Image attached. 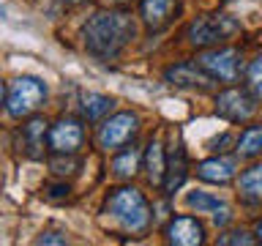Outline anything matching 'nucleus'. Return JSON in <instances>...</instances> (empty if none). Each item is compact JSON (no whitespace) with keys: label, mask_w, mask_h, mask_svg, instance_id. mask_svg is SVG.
Returning a JSON list of instances; mask_svg holds the SVG:
<instances>
[{"label":"nucleus","mask_w":262,"mask_h":246,"mask_svg":"<svg viewBox=\"0 0 262 246\" xmlns=\"http://www.w3.org/2000/svg\"><path fill=\"white\" fill-rule=\"evenodd\" d=\"M137 36V22L126 11H96L82 28L85 49L98 60H115Z\"/></svg>","instance_id":"f257e3e1"},{"label":"nucleus","mask_w":262,"mask_h":246,"mask_svg":"<svg viewBox=\"0 0 262 246\" xmlns=\"http://www.w3.org/2000/svg\"><path fill=\"white\" fill-rule=\"evenodd\" d=\"M104 211L126 230V233H145L153 221L150 205H147L145 194L134 186H120L112 189L104 202Z\"/></svg>","instance_id":"f03ea898"},{"label":"nucleus","mask_w":262,"mask_h":246,"mask_svg":"<svg viewBox=\"0 0 262 246\" xmlns=\"http://www.w3.org/2000/svg\"><path fill=\"white\" fill-rule=\"evenodd\" d=\"M44 98H47V85L38 77H16L8 82L3 104L8 118L22 120V118H30L44 104Z\"/></svg>","instance_id":"7ed1b4c3"},{"label":"nucleus","mask_w":262,"mask_h":246,"mask_svg":"<svg viewBox=\"0 0 262 246\" xmlns=\"http://www.w3.org/2000/svg\"><path fill=\"white\" fill-rule=\"evenodd\" d=\"M237 30H241V22H235L229 14H208L188 25L186 38L191 47H213L219 41L232 38Z\"/></svg>","instance_id":"20e7f679"},{"label":"nucleus","mask_w":262,"mask_h":246,"mask_svg":"<svg viewBox=\"0 0 262 246\" xmlns=\"http://www.w3.org/2000/svg\"><path fill=\"white\" fill-rule=\"evenodd\" d=\"M196 63H200L213 79L227 82V85L237 82L243 74V55H241V49H235V47L205 49L202 55H196Z\"/></svg>","instance_id":"39448f33"},{"label":"nucleus","mask_w":262,"mask_h":246,"mask_svg":"<svg viewBox=\"0 0 262 246\" xmlns=\"http://www.w3.org/2000/svg\"><path fill=\"white\" fill-rule=\"evenodd\" d=\"M139 131V118L137 112H115L110 120L101 123V129H98V148L101 151H120V148H126L134 134Z\"/></svg>","instance_id":"423d86ee"},{"label":"nucleus","mask_w":262,"mask_h":246,"mask_svg":"<svg viewBox=\"0 0 262 246\" xmlns=\"http://www.w3.org/2000/svg\"><path fill=\"white\" fill-rule=\"evenodd\" d=\"M216 112L229 123H243L257 112V98L249 93V88H227L216 96Z\"/></svg>","instance_id":"0eeeda50"},{"label":"nucleus","mask_w":262,"mask_h":246,"mask_svg":"<svg viewBox=\"0 0 262 246\" xmlns=\"http://www.w3.org/2000/svg\"><path fill=\"white\" fill-rule=\"evenodd\" d=\"M85 142V126L77 118H60L49 126V151L57 156H74Z\"/></svg>","instance_id":"6e6552de"},{"label":"nucleus","mask_w":262,"mask_h":246,"mask_svg":"<svg viewBox=\"0 0 262 246\" xmlns=\"http://www.w3.org/2000/svg\"><path fill=\"white\" fill-rule=\"evenodd\" d=\"M164 79L172 88H183V90H210L219 85V79H213L200 63H175L164 71Z\"/></svg>","instance_id":"1a4fd4ad"},{"label":"nucleus","mask_w":262,"mask_h":246,"mask_svg":"<svg viewBox=\"0 0 262 246\" xmlns=\"http://www.w3.org/2000/svg\"><path fill=\"white\" fill-rule=\"evenodd\" d=\"M164 235H167L169 243L175 246H200L205 243V227L200 219L194 216H175L164 227Z\"/></svg>","instance_id":"9d476101"},{"label":"nucleus","mask_w":262,"mask_h":246,"mask_svg":"<svg viewBox=\"0 0 262 246\" xmlns=\"http://www.w3.org/2000/svg\"><path fill=\"white\" fill-rule=\"evenodd\" d=\"M237 172V161L235 159H224V156H213V159L200 161L196 167V178L202 183H213V186H227Z\"/></svg>","instance_id":"9b49d317"},{"label":"nucleus","mask_w":262,"mask_h":246,"mask_svg":"<svg viewBox=\"0 0 262 246\" xmlns=\"http://www.w3.org/2000/svg\"><path fill=\"white\" fill-rule=\"evenodd\" d=\"M175 14H178V0H142L139 3V16H142L147 30L167 28Z\"/></svg>","instance_id":"f8f14e48"},{"label":"nucleus","mask_w":262,"mask_h":246,"mask_svg":"<svg viewBox=\"0 0 262 246\" xmlns=\"http://www.w3.org/2000/svg\"><path fill=\"white\" fill-rule=\"evenodd\" d=\"M44 148H49V129L44 118H30L28 126H22V151L28 159H41Z\"/></svg>","instance_id":"ddd939ff"},{"label":"nucleus","mask_w":262,"mask_h":246,"mask_svg":"<svg viewBox=\"0 0 262 246\" xmlns=\"http://www.w3.org/2000/svg\"><path fill=\"white\" fill-rule=\"evenodd\" d=\"M188 178V161H186V151L183 145H180V139L175 145H172L169 151V159H167V180H164V192L167 194H175L180 186H183V180Z\"/></svg>","instance_id":"4468645a"},{"label":"nucleus","mask_w":262,"mask_h":246,"mask_svg":"<svg viewBox=\"0 0 262 246\" xmlns=\"http://www.w3.org/2000/svg\"><path fill=\"white\" fill-rule=\"evenodd\" d=\"M145 175L150 186H164L167 180V153H164L161 139H150L145 151Z\"/></svg>","instance_id":"2eb2a0df"},{"label":"nucleus","mask_w":262,"mask_h":246,"mask_svg":"<svg viewBox=\"0 0 262 246\" xmlns=\"http://www.w3.org/2000/svg\"><path fill=\"white\" fill-rule=\"evenodd\" d=\"M115 107V101L110 96L104 93H85L79 98V110H82V118H85L88 123H96L101 120L104 115H110V110Z\"/></svg>","instance_id":"dca6fc26"},{"label":"nucleus","mask_w":262,"mask_h":246,"mask_svg":"<svg viewBox=\"0 0 262 246\" xmlns=\"http://www.w3.org/2000/svg\"><path fill=\"white\" fill-rule=\"evenodd\" d=\"M235 153L241 159H254V156L262 153V123L246 126L241 131V137L235 139Z\"/></svg>","instance_id":"f3484780"},{"label":"nucleus","mask_w":262,"mask_h":246,"mask_svg":"<svg viewBox=\"0 0 262 246\" xmlns=\"http://www.w3.org/2000/svg\"><path fill=\"white\" fill-rule=\"evenodd\" d=\"M139 159H142V153H139L134 145H131V148H120V153L112 159V175L118 180L134 178L137 170H139Z\"/></svg>","instance_id":"a211bd4d"},{"label":"nucleus","mask_w":262,"mask_h":246,"mask_svg":"<svg viewBox=\"0 0 262 246\" xmlns=\"http://www.w3.org/2000/svg\"><path fill=\"white\" fill-rule=\"evenodd\" d=\"M237 189H241V197L251 202L262 200V164H254V167L243 170L241 178H237Z\"/></svg>","instance_id":"6ab92c4d"},{"label":"nucleus","mask_w":262,"mask_h":246,"mask_svg":"<svg viewBox=\"0 0 262 246\" xmlns=\"http://www.w3.org/2000/svg\"><path fill=\"white\" fill-rule=\"evenodd\" d=\"M186 205L196 213H216L221 208H227V202L219 200V197H213L210 192H191L186 197Z\"/></svg>","instance_id":"aec40b11"},{"label":"nucleus","mask_w":262,"mask_h":246,"mask_svg":"<svg viewBox=\"0 0 262 246\" xmlns=\"http://www.w3.org/2000/svg\"><path fill=\"white\" fill-rule=\"evenodd\" d=\"M246 88L257 101H262V55H257L246 66Z\"/></svg>","instance_id":"412c9836"},{"label":"nucleus","mask_w":262,"mask_h":246,"mask_svg":"<svg viewBox=\"0 0 262 246\" xmlns=\"http://www.w3.org/2000/svg\"><path fill=\"white\" fill-rule=\"evenodd\" d=\"M257 241H259V238L251 235V233H246V230H232V233L219 235V243L221 246H251V243H257Z\"/></svg>","instance_id":"4be33fe9"},{"label":"nucleus","mask_w":262,"mask_h":246,"mask_svg":"<svg viewBox=\"0 0 262 246\" xmlns=\"http://www.w3.org/2000/svg\"><path fill=\"white\" fill-rule=\"evenodd\" d=\"M69 194H71V186L66 183H49V186H44V197L47 200H52V202H60V200H69Z\"/></svg>","instance_id":"5701e85b"},{"label":"nucleus","mask_w":262,"mask_h":246,"mask_svg":"<svg viewBox=\"0 0 262 246\" xmlns=\"http://www.w3.org/2000/svg\"><path fill=\"white\" fill-rule=\"evenodd\" d=\"M74 167H77V161H74L71 156H66V161L63 159L52 161V172H55V175H71V172H77Z\"/></svg>","instance_id":"b1692460"},{"label":"nucleus","mask_w":262,"mask_h":246,"mask_svg":"<svg viewBox=\"0 0 262 246\" xmlns=\"http://www.w3.org/2000/svg\"><path fill=\"white\" fill-rule=\"evenodd\" d=\"M36 243H57V246H63V243H69V238L60 235V233H52V230H47V233H41L36 238Z\"/></svg>","instance_id":"393cba45"},{"label":"nucleus","mask_w":262,"mask_h":246,"mask_svg":"<svg viewBox=\"0 0 262 246\" xmlns=\"http://www.w3.org/2000/svg\"><path fill=\"white\" fill-rule=\"evenodd\" d=\"M229 142H235V137H232V134H221V137H216V139L210 142V151H216V153H224Z\"/></svg>","instance_id":"a878e982"},{"label":"nucleus","mask_w":262,"mask_h":246,"mask_svg":"<svg viewBox=\"0 0 262 246\" xmlns=\"http://www.w3.org/2000/svg\"><path fill=\"white\" fill-rule=\"evenodd\" d=\"M254 235H257L259 241H262V221H259V224H257V230H254Z\"/></svg>","instance_id":"bb28decb"},{"label":"nucleus","mask_w":262,"mask_h":246,"mask_svg":"<svg viewBox=\"0 0 262 246\" xmlns=\"http://www.w3.org/2000/svg\"><path fill=\"white\" fill-rule=\"evenodd\" d=\"M106 3H126V0H106Z\"/></svg>","instance_id":"cd10ccee"},{"label":"nucleus","mask_w":262,"mask_h":246,"mask_svg":"<svg viewBox=\"0 0 262 246\" xmlns=\"http://www.w3.org/2000/svg\"><path fill=\"white\" fill-rule=\"evenodd\" d=\"M66 3H82V0H66Z\"/></svg>","instance_id":"c85d7f7f"}]
</instances>
